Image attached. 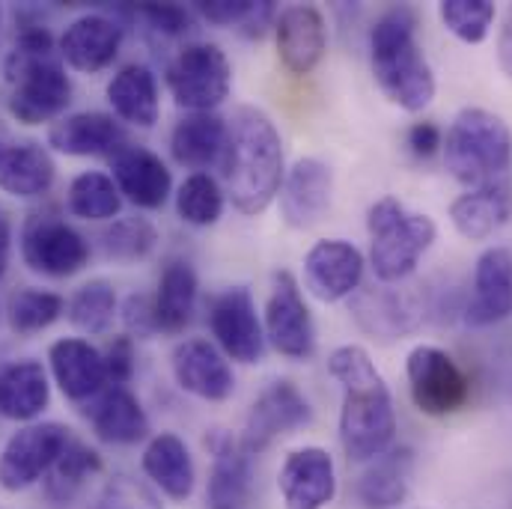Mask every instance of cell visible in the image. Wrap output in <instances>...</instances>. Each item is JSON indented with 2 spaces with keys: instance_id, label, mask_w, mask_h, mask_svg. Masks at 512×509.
Listing matches in <instances>:
<instances>
[{
  "instance_id": "obj_4",
  "label": "cell",
  "mask_w": 512,
  "mask_h": 509,
  "mask_svg": "<svg viewBox=\"0 0 512 509\" xmlns=\"http://www.w3.org/2000/svg\"><path fill=\"white\" fill-rule=\"evenodd\" d=\"M3 75L12 87L9 114L24 126H42L72 102V81L45 27L24 30L6 54Z\"/></svg>"
},
{
  "instance_id": "obj_16",
  "label": "cell",
  "mask_w": 512,
  "mask_h": 509,
  "mask_svg": "<svg viewBox=\"0 0 512 509\" xmlns=\"http://www.w3.org/2000/svg\"><path fill=\"white\" fill-rule=\"evenodd\" d=\"M274 39L283 69L292 75H310L328 51V24L322 9L310 3L280 9L274 21Z\"/></svg>"
},
{
  "instance_id": "obj_47",
  "label": "cell",
  "mask_w": 512,
  "mask_h": 509,
  "mask_svg": "<svg viewBox=\"0 0 512 509\" xmlns=\"http://www.w3.org/2000/svg\"><path fill=\"white\" fill-rule=\"evenodd\" d=\"M498 57H501V66L504 72L512 78V6L504 18V27H501V36H498Z\"/></svg>"
},
{
  "instance_id": "obj_15",
  "label": "cell",
  "mask_w": 512,
  "mask_h": 509,
  "mask_svg": "<svg viewBox=\"0 0 512 509\" xmlns=\"http://www.w3.org/2000/svg\"><path fill=\"white\" fill-rule=\"evenodd\" d=\"M364 280V254L343 239H322L304 256V283L322 304L352 298Z\"/></svg>"
},
{
  "instance_id": "obj_40",
  "label": "cell",
  "mask_w": 512,
  "mask_h": 509,
  "mask_svg": "<svg viewBox=\"0 0 512 509\" xmlns=\"http://www.w3.org/2000/svg\"><path fill=\"white\" fill-rule=\"evenodd\" d=\"M66 301L57 292H45V289H24L18 295H12L9 301V328L18 334H36L45 331L48 325H54L63 316Z\"/></svg>"
},
{
  "instance_id": "obj_39",
  "label": "cell",
  "mask_w": 512,
  "mask_h": 509,
  "mask_svg": "<svg viewBox=\"0 0 512 509\" xmlns=\"http://www.w3.org/2000/svg\"><path fill=\"white\" fill-rule=\"evenodd\" d=\"M495 3L489 0H444L438 3L441 24L465 45H480L489 39L495 24Z\"/></svg>"
},
{
  "instance_id": "obj_41",
  "label": "cell",
  "mask_w": 512,
  "mask_h": 509,
  "mask_svg": "<svg viewBox=\"0 0 512 509\" xmlns=\"http://www.w3.org/2000/svg\"><path fill=\"white\" fill-rule=\"evenodd\" d=\"M155 242L158 233L146 218H123L105 233V254L117 262H137L152 254Z\"/></svg>"
},
{
  "instance_id": "obj_30",
  "label": "cell",
  "mask_w": 512,
  "mask_h": 509,
  "mask_svg": "<svg viewBox=\"0 0 512 509\" xmlns=\"http://www.w3.org/2000/svg\"><path fill=\"white\" fill-rule=\"evenodd\" d=\"M224 146H227V120H221L218 114H188L176 123L170 134V152L176 164L191 167L197 173L221 161Z\"/></svg>"
},
{
  "instance_id": "obj_33",
  "label": "cell",
  "mask_w": 512,
  "mask_h": 509,
  "mask_svg": "<svg viewBox=\"0 0 512 509\" xmlns=\"http://www.w3.org/2000/svg\"><path fill=\"white\" fill-rule=\"evenodd\" d=\"M51 384L39 361H15L0 370V414L9 420H33L45 411Z\"/></svg>"
},
{
  "instance_id": "obj_12",
  "label": "cell",
  "mask_w": 512,
  "mask_h": 509,
  "mask_svg": "<svg viewBox=\"0 0 512 509\" xmlns=\"http://www.w3.org/2000/svg\"><path fill=\"white\" fill-rule=\"evenodd\" d=\"M21 256H24L27 268L36 271V274L72 277V274H78L87 265L90 245L63 218L39 212V215H30L27 224H24Z\"/></svg>"
},
{
  "instance_id": "obj_24",
  "label": "cell",
  "mask_w": 512,
  "mask_h": 509,
  "mask_svg": "<svg viewBox=\"0 0 512 509\" xmlns=\"http://www.w3.org/2000/svg\"><path fill=\"white\" fill-rule=\"evenodd\" d=\"M123 45V27L108 15H81L60 36V60L78 72H99L114 63Z\"/></svg>"
},
{
  "instance_id": "obj_17",
  "label": "cell",
  "mask_w": 512,
  "mask_h": 509,
  "mask_svg": "<svg viewBox=\"0 0 512 509\" xmlns=\"http://www.w3.org/2000/svg\"><path fill=\"white\" fill-rule=\"evenodd\" d=\"M334 173L319 158H298L280 185V215L292 230L316 227L331 209Z\"/></svg>"
},
{
  "instance_id": "obj_46",
  "label": "cell",
  "mask_w": 512,
  "mask_h": 509,
  "mask_svg": "<svg viewBox=\"0 0 512 509\" xmlns=\"http://www.w3.org/2000/svg\"><path fill=\"white\" fill-rule=\"evenodd\" d=\"M408 146L417 158H432L444 146V134L435 123L423 120V123H414L408 128Z\"/></svg>"
},
{
  "instance_id": "obj_26",
  "label": "cell",
  "mask_w": 512,
  "mask_h": 509,
  "mask_svg": "<svg viewBox=\"0 0 512 509\" xmlns=\"http://www.w3.org/2000/svg\"><path fill=\"white\" fill-rule=\"evenodd\" d=\"M48 143L63 155H117L126 143V128L120 126L111 114L87 111L72 114L66 120H57L48 131Z\"/></svg>"
},
{
  "instance_id": "obj_20",
  "label": "cell",
  "mask_w": 512,
  "mask_h": 509,
  "mask_svg": "<svg viewBox=\"0 0 512 509\" xmlns=\"http://www.w3.org/2000/svg\"><path fill=\"white\" fill-rule=\"evenodd\" d=\"M512 316V251L489 248L477 259L474 289L462 310L471 328H489Z\"/></svg>"
},
{
  "instance_id": "obj_2",
  "label": "cell",
  "mask_w": 512,
  "mask_h": 509,
  "mask_svg": "<svg viewBox=\"0 0 512 509\" xmlns=\"http://www.w3.org/2000/svg\"><path fill=\"white\" fill-rule=\"evenodd\" d=\"M221 170L227 194L242 215H262L280 194L286 176L283 140L262 108L245 105L227 123Z\"/></svg>"
},
{
  "instance_id": "obj_9",
  "label": "cell",
  "mask_w": 512,
  "mask_h": 509,
  "mask_svg": "<svg viewBox=\"0 0 512 509\" xmlns=\"http://www.w3.org/2000/svg\"><path fill=\"white\" fill-rule=\"evenodd\" d=\"M349 307L358 328L382 343L414 334L429 316V301L420 286L402 283H376L370 289H358Z\"/></svg>"
},
{
  "instance_id": "obj_44",
  "label": "cell",
  "mask_w": 512,
  "mask_h": 509,
  "mask_svg": "<svg viewBox=\"0 0 512 509\" xmlns=\"http://www.w3.org/2000/svg\"><path fill=\"white\" fill-rule=\"evenodd\" d=\"M123 322L131 331V337L137 340H149L152 334H158V319H155V304L146 295H131L123 307Z\"/></svg>"
},
{
  "instance_id": "obj_37",
  "label": "cell",
  "mask_w": 512,
  "mask_h": 509,
  "mask_svg": "<svg viewBox=\"0 0 512 509\" xmlns=\"http://www.w3.org/2000/svg\"><path fill=\"white\" fill-rule=\"evenodd\" d=\"M176 212L191 227H212L224 215V191L215 176L191 173L176 191Z\"/></svg>"
},
{
  "instance_id": "obj_1",
  "label": "cell",
  "mask_w": 512,
  "mask_h": 509,
  "mask_svg": "<svg viewBox=\"0 0 512 509\" xmlns=\"http://www.w3.org/2000/svg\"><path fill=\"white\" fill-rule=\"evenodd\" d=\"M331 376L343 387L340 441L352 462H373L390 450L396 435L393 396L364 346H340L328 358Z\"/></svg>"
},
{
  "instance_id": "obj_45",
  "label": "cell",
  "mask_w": 512,
  "mask_h": 509,
  "mask_svg": "<svg viewBox=\"0 0 512 509\" xmlns=\"http://www.w3.org/2000/svg\"><path fill=\"white\" fill-rule=\"evenodd\" d=\"M105 355V370H108V379L114 382V387H126L134 376V346H131V337H117Z\"/></svg>"
},
{
  "instance_id": "obj_7",
  "label": "cell",
  "mask_w": 512,
  "mask_h": 509,
  "mask_svg": "<svg viewBox=\"0 0 512 509\" xmlns=\"http://www.w3.org/2000/svg\"><path fill=\"white\" fill-rule=\"evenodd\" d=\"M167 87L179 108L191 114H215L233 90V66L218 45L194 42L170 60Z\"/></svg>"
},
{
  "instance_id": "obj_36",
  "label": "cell",
  "mask_w": 512,
  "mask_h": 509,
  "mask_svg": "<svg viewBox=\"0 0 512 509\" xmlns=\"http://www.w3.org/2000/svg\"><path fill=\"white\" fill-rule=\"evenodd\" d=\"M102 471V459L96 450H90L87 444H78V441H69V447L63 450V456L54 462V468L48 471V480H45V489H48V498L51 501H60L66 504L69 498L78 495V489Z\"/></svg>"
},
{
  "instance_id": "obj_11",
  "label": "cell",
  "mask_w": 512,
  "mask_h": 509,
  "mask_svg": "<svg viewBox=\"0 0 512 509\" xmlns=\"http://www.w3.org/2000/svg\"><path fill=\"white\" fill-rule=\"evenodd\" d=\"M209 331L218 349L236 364H259L265 355V328L248 286H227L209 301Z\"/></svg>"
},
{
  "instance_id": "obj_23",
  "label": "cell",
  "mask_w": 512,
  "mask_h": 509,
  "mask_svg": "<svg viewBox=\"0 0 512 509\" xmlns=\"http://www.w3.org/2000/svg\"><path fill=\"white\" fill-rule=\"evenodd\" d=\"M114 182L120 188V194H126L128 203H134L137 209H161L170 197L173 188V176L167 170V164L146 146H123L114 161Z\"/></svg>"
},
{
  "instance_id": "obj_18",
  "label": "cell",
  "mask_w": 512,
  "mask_h": 509,
  "mask_svg": "<svg viewBox=\"0 0 512 509\" xmlns=\"http://www.w3.org/2000/svg\"><path fill=\"white\" fill-rule=\"evenodd\" d=\"M277 489L286 509H325L337 498L334 459L322 447H301L286 456Z\"/></svg>"
},
{
  "instance_id": "obj_29",
  "label": "cell",
  "mask_w": 512,
  "mask_h": 509,
  "mask_svg": "<svg viewBox=\"0 0 512 509\" xmlns=\"http://www.w3.org/2000/svg\"><path fill=\"white\" fill-rule=\"evenodd\" d=\"M143 471L146 477L173 501H188L194 492V459L185 441L173 432L155 435L143 450Z\"/></svg>"
},
{
  "instance_id": "obj_48",
  "label": "cell",
  "mask_w": 512,
  "mask_h": 509,
  "mask_svg": "<svg viewBox=\"0 0 512 509\" xmlns=\"http://www.w3.org/2000/svg\"><path fill=\"white\" fill-rule=\"evenodd\" d=\"M9 251H12V224H9V215L0 209V280L9 265Z\"/></svg>"
},
{
  "instance_id": "obj_19",
  "label": "cell",
  "mask_w": 512,
  "mask_h": 509,
  "mask_svg": "<svg viewBox=\"0 0 512 509\" xmlns=\"http://www.w3.org/2000/svg\"><path fill=\"white\" fill-rule=\"evenodd\" d=\"M170 364H173L176 384L185 393L197 396V399L224 402L236 390V376H233V367H230L227 355L209 340H200V337L197 340H182L173 349Z\"/></svg>"
},
{
  "instance_id": "obj_3",
  "label": "cell",
  "mask_w": 512,
  "mask_h": 509,
  "mask_svg": "<svg viewBox=\"0 0 512 509\" xmlns=\"http://www.w3.org/2000/svg\"><path fill=\"white\" fill-rule=\"evenodd\" d=\"M373 75L382 93L402 111L420 114L435 99V72L417 45V12L390 6L370 30Z\"/></svg>"
},
{
  "instance_id": "obj_22",
  "label": "cell",
  "mask_w": 512,
  "mask_h": 509,
  "mask_svg": "<svg viewBox=\"0 0 512 509\" xmlns=\"http://www.w3.org/2000/svg\"><path fill=\"white\" fill-rule=\"evenodd\" d=\"M456 233L468 242H486L512 221V179H498L483 188L459 194L450 206Z\"/></svg>"
},
{
  "instance_id": "obj_38",
  "label": "cell",
  "mask_w": 512,
  "mask_h": 509,
  "mask_svg": "<svg viewBox=\"0 0 512 509\" xmlns=\"http://www.w3.org/2000/svg\"><path fill=\"white\" fill-rule=\"evenodd\" d=\"M69 322L84 331V334H105L111 325H114V316H117V292L108 280H90L84 283L69 307Z\"/></svg>"
},
{
  "instance_id": "obj_31",
  "label": "cell",
  "mask_w": 512,
  "mask_h": 509,
  "mask_svg": "<svg viewBox=\"0 0 512 509\" xmlns=\"http://www.w3.org/2000/svg\"><path fill=\"white\" fill-rule=\"evenodd\" d=\"M197 289H200V283H197V271L191 268V262H185V259L167 262V268L161 271V280H158V292L152 298L158 331L179 334L188 328L194 307H197Z\"/></svg>"
},
{
  "instance_id": "obj_35",
  "label": "cell",
  "mask_w": 512,
  "mask_h": 509,
  "mask_svg": "<svg viewBox=\"0 0 512 509\" xmlns=\"http://www.w3.org/2000/svg\"><path fill=\"white\" fill-rule=\"evenodd\" d=\"M120 206L123 197L117 182L99 170H87L69 185V209L84 221H111L114 215H120Z\"/></svg>"
},
{
  "instance_id": "obj_28",
  "label": "cell",
  "mask_w": 512,
  "mask_h": 509,
  "mask_svg": "<svg viewBox=\"0 0 512 509\" xmlns=\"http://www.w3.org/2000/svg\"><path fill=\"white\" fill-rule=\"evenodd\" d=\"M54 182V161L42 143H0V191L12 197H42Z\"/></svg>"
},
{
  "instance_id": "obj_21",
  "label": "cell",
  "mask_w": 512,
  "mask_h": 509,
  "mask_svg": "<svg viewBox=\"0 0 512 509\" xmlns=\"http://www.w3.org/2000/svg\"><path fill=\"white\" fill-rule=\"evenodd\" d=\"M212 453V474H209V507L212 509H242L251 495V453L224 429H215L206 438Z\"/></svg>"
},
{
  "instance_id": "obj_25",
  "label": "cell",
  "mask_w": 512,
  "mask_h": 509,
  "mask_svg": "<svg viewBox=\"0 0 512 509\" xmlns=\"http://www.w3.org/2000/svg\"><path fill=\"white\" fill-rule=\"evenodd\" d=\"M48 361H51V373L60 384L63 396L75 402L99 396L108 382L105 355L87 340H78V337L57 340L48 352Z\"/></svg>"
},
{
  "instance_id": "obj_43",
  "label": "cell",
  "mask_w": 512,
  "mask_h": 509,
  "mask_svg": "<svg viewBox=\"0 0 512 509\" xmlns=\"http://www.w3.org/2000/svg\"><path fill=\"white\" fill-rule=\"evenodd\" d=\"M254 0H209L200 3L197 12L218 27H242L248 21V15L254 12Z\"/></svg>"
},
{
  "instance_id": "obj_14",
  "label": "cell",
  "mask_w": 512,
  "mask_h": 509,
  "mask_svg": "<svg viewBox=\"0 0 512 509\" xmlns=\"http://www.w3.org/2000/svg\"><path fill=\"white\" fill-rule=\"evenodd\" d=\"M69 447V429L60 423H30L18 429L0 453V486L21 492L45 477Z\"/></svg>"
},
{
  "instance_id": "obj_27",
  "label": "cell",
  "mask_w": 512,
  "mask_h": 509,
  "mask_svg": "<svg viewBox=\"0 0 512 509\" xmlns=\"http://www.w3.org/2000/svg\"><path fill=\"white\" fill-rule=\"evenodd\" d=\"M414 453L411 447H390L376 456L358 480V501L367 509H396L411 492Z\"/></svg>"
},
{
  "instance_id": "obj_10",
  "label": "cell",
  "mask_w": 512,
  "mask_h": 509,
  "mask_svg": "<svg viewBox=\"0 0 512 509\" xmlns=\"http://www.w3.org/2000/svg\"><path fill=\"white\" fill-rule=\"evenodd\" d=\"M265 343L289 361H307L316 352V325L292 271L271 277L265 301Z\"/></svg>"
},
{
  "instance_id": "obj_8",
  "label": "cell",
  "mask_w": 512,
  "mask_h": 509,
  "mask_svg": "<svg viewBox=\"0 0 512 509\" xmlns=\"http://www.w3.org/2000/svg\"><path fill=\"white\" fill-rule=\"evenodd\" d=\"M405 376L411 402L426 417H450L465 408L471 399V382L465 370L438 346H417L408 352Z\"/></svg>"
},
{
  "instance_id": "obj_13",
  "label": "cell",
  "mask_w": 512,
  "mask_h": 509,
  "mask_svg": "<svg viewBox=\"0 0 512 509\" xmlns=\"http://www.w3.org/2000/svg\"><path fill=\"white\" fill-rule=\"evenodd\" d=\"M310 420H313V408L307 396L298 390V384H292L289 379H277V382L265 384L262 393L254 399L239 441L251 456H259L277 438L292 435L301 426H310Z\"/></svg>"
},
{
  "instance_id": "obj_42",
  "label": "cell",
  "mask_w": 512,
  "mask_h": 509,
  "mask_svg": "<svg viewBox=\"0 0 512 509\" xmlns=\"http://www.w3.org/2000/svg\"><path fill=\"white\" fill-rule=\"evenodd\" d=\"M140 15L155 33H164V36H185L194 24L191 12L176 3H146L140 6Z\"/></svg>"
},
{
  "instance_id": "obj_5",
  "label": "cell",
  "mask_w": 512,
  "mask_h": 509,
  "mask_svg": "<svg viewBox=\"0 0 512 509\" xmlns=\"http://www.w3.org/2000/svg\"><path fill=\"white\" fill-rule=\"evenodd\" d=\"M444 164L468 191L507 179L512 167V128L486 108H465L447 128Z\"/></svg>"
},
{
  "instance_id": "obj_49",
  "label": "cell",
  "mask_w": 512,
  "mask_h": 509,
  "mask_svg": "<svg viewBox=\"0 0 512 509\" xmlns=\"http://www.w3.org/2000/svg\"><path fill=\"white\" fill-rule=\"evenodd\" d=\"M0 18H3V12H0Z\"/></svg>"
},
{
  "instance_id": "obj_34",
  "label": "cell",
  "mask_w": 512,
  "mask_h": 509,
  "mask_svg": "<svg viewBox=\"0 0 512 509\" xmlns=\"http://www.w3.org/2000/svg\"><path fill=\"white\" fill-rule=\"evenodd\" d=\"M93 429L108 444H137L149 432V417L128 387H114L99 396L90 411Z\"/></svg>"
},
{
  "instance_id": "obj_6",
  "label": "cell",
  "mask_w": 512,
  "mask_h": 509,
  "mask_svg": "<svg viewBox=\"0 0 512 509\" xmlns=\"http://www.w3.org/2000/svg\"><path fill=\"white\" fill-rule=\"evenodd\" d=\"M367 230L370 265L379 283H405L438 236V227L429 215L405 209L396 197H382L370 206Z\"/></svg>"
},
{
  "instance_id": "obj_32",
  "label": "cell",
  "mask_w": 512,
  "mask_h": 509,
  "mask_svg": "<svg viewBox=\"0 0 512 509\" xmlns=\"http://www.w3.org/2000/svg\"><path fill=\"white\" fill-rule=\"evenodd\" d=\"M108 102L120 120L152 128L158 123V81L149 66L128 63L108 84Z\"/></svg>"
}]
</instances>
